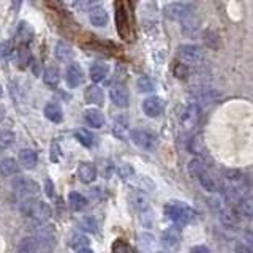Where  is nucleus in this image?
Here are the masks:
<instances>
[{
    "instance_id": "26",
    "label": "nucleus",
    "mask_w": 253,
    "mask_h": 253,
    "mask_svg": "<svg viewBox=\"0 0 253 253\" xmlns=\"http://www.w3.org/2000/svg\"><path fill=\"white\" fill-rule=\"evenodd\" d=\"M68 204H70V208L73 209V211H83L85 206H87V200L81 195V193H78V192H71L68 195Z\"/></svg>"
},
{
    "instance_id": "28",
    "label": "nucleus",
    "mask_w": 253,
    "mask_h": 253,
    "mask_svg": "<svg viewBox=\"0 0 253 253\" xmlns=\"http://www.w3.org/2000/svg\"><path fill=\"white\" fill-rule=\"evenodd\" d=\"M18 38L21 40V42H24V43H27V42H30L32 38H34V29L30 27V24H27L26 21H22L19 26H18Z\"/></svg>"
},
{
    "instance_id": "30",
    "label": "nucleus",
    "mask_w": 253,
    "mask_h": 253,
    "mask_svg": "<svg viewBox=\"0 0 253 253\" xmlns=\"http://www.w3.org/2000/svg\"><path fill=\"white\" fill-rule=\"evenodd\" d=\"M75 136H76V139L81 142L84 147H92L93 146V136L87 130H84V128L76 130Z\"/></svg>"
},
{
    "instance_id": "24",
    "label": "nucleus",
    "mask_w": 253,
    "mask_h": 253,
    "mask_svg": "<svg viewBox=\"0 0 253 253\" xmlns=\"http://www.w3.org/2000/svg\"><path fill=\"white\" fill-rule=\"evenodd\" d=\"M43 81L46 85H49V87H55L59 84L60 81V73H59V68L57 67H47L44 70V73H43Z\"/></svg>"
},
{
    "instance_id": "14",
    "label": "nucleus",
    "mask_w": 253,
    "mask_h": 253,
    "mask_svg": "<svg viewBox=\"0 0 253 253\" xmlns=\"http://www.w3.org/2000/svg\"><path fill=\"white\" fill-rule=\"evenodd\" d=\"M220 221L226 228H236L241 221V215L234 208H226L220 211Z\"/></svg>"
},
{
    "instance_id": "35",
    "label": "nucleus",
    "mask_w": 253,
    "mask_h": 253,
    "mask_svg": "<svg viewBox=\"0 0 253 253\" xmlns=\"http://www.w3.org/2000/svg\"><path fill=\"white\" fill-rule=\"evenodd\" d=\"M30 60V51L29 47L26 46H21L18 49V62H19V67H27V63Z\"/></svg>"
},
{
    "instance_id": "25",
    "label": "nucleus",
    "mask_w": 253,
    "mask_h": 253,
    "mask_svg": "<svg viewBox=\"0 0 253 253\" xmlns=\"http://www.w3.org/2000/svg\"><path fill=\"white\" fill-rule=\"evenodd\" d=\"M187 169L190 172V176H193V177H200L201 174H204L206 171V163L201 160V158H193V160H190L188 166H187Z\"/></svg>"
},
{
    "instance_id": "6",
    "label": "nucleus",
    "mask_w": 253,
    "mask_h": 253,
    "mask_svg": "<svg viewBox=\"0 0 253 253\" xmlns=\"http://www.w3.org/2000/svg\"><path fill=\"white\" fill-rule=\"evenodd\" d=\"M192 8L193 5L192 3H187V2H174V3H169L166 5L165 8V14L168 16L171 19H185L187 16L192 14Z\"/></svg>"
},
{
    "instance_id": "19",
    "label": "nucleus",
    "mask_w": 253,
    "mask_h": 253,
    "mask_svg": "<svg viewBox=\"0 0 253 253\" xmlns=\"http://www.w3.org/2000/svg\"><path fill=\"white\" fill-rule=\"evenodd\" d=\"M126 131H128V119L125 116H117L113 122V133L119 139H126Z\"/></svg>"
},
{
    "instance_id": "2",
    "label": "nucleus",
    "mask_w": 253,
    "mask_h": 253,
    "mask_svg": "<svg viewBox=\"0 0 253 253\" xmlns=\"http://www.w3.org/2000/svg\"><path fill=\"white\" fill-rule=\"evenodd\" d=\"M165 213L179 226L188 225L195 218V211L187 203L177 200H172L165 206Z\"/></svg>"
},
{
    "instance_id": "17",
    "label": "nucleus",
    "mask_w": 253,
    "mask_h": 253,
    "mask_svg": "<svg viewBox=\"0 0 253 253\" xmlns=\"http://www.w3.org/2000/svg\"><path fill=\"white\" fill-rule=\"evenodd\" d=\"M179 242H180V234H179V231L176 228L166 229V231L163 233V236H162V244L168 250H174L179 245Z\"/></svg>"
},
{
    "instance_id": "37",
    "label": "nucleus",
    "mask_w": 253,
    "mask_h": 253,
    "mask_svg": "<svg viewBox=\"0 0 253 253\" xmlns=\"http://www.w3.org/2000/svg\"><path fill=\"white\" fill-rule=\"evenodd\" d=\"M190 152H193V154H203L204 152V144L201 142V139L200 138H193L192 141H190Z\"/></svg>"
},
{
    "instance_id": "8",
    "label": "nucleus",
    "mask_w": 253,
    "mask_h": 253,
    "mask_svg": "<svg viewBox=\"0 0 253 253\" xmlns=\"http://www.w3.org/2000/svg\"><path fill=\"white\" fill-rule=\"evenodd\" d=\"M142 111H144L147 117H158L165 111V100L157 97V95L147 97L142 101Z\"/></svg>"
},
{
    "instance_id": "11",
    "label": "nucleus",
    "mask_w": 253,
    "mask_h": 253,
    "mask_svg": "<svg viewBox=\"0 0 253 253\" xmlns=\"http://www.w3.org/2000/svg\"><path fill=\"white\" fill-rule=\"evenodd\" d=\"M89 19H90V24H93L95 27H105L108 24L109 16L105 8L100 5H95L89 10Z\"/></svg>"
},
{
    "instance_id": "5",
    "label": "nucleus",
    "mask_w": 253,
    "mask_h": 253,
    "mask_svg": "<svg viewBox=\"0 0 253 253\" xmlns=\"http://www.w3.org/2000/svg\"><path fill=\"white\" fill-rule=\"evenodd\" d=\"M131 141L136 144L139 149H144V150H154L158 146V138L154 131H149L146 128H134L130 134Z\"/></svg>"
},
{
    "instance_id": "45",
    "label": "nucleus",
    "mask_w": 253,
    "mask_h": 253,
    "mask_svg": "<svg viewBox=\"0 0 253 253\" xmlns=\"http://www.w3.org/2000/svg\"><path fill=\"white\" fill-rule=\"evenodd\" d=\"M157 253H163V252H157Z\"/></svg>"
},
{
    "instance_id": "16",
    "label": "nucleus",
    "mask_w": 253,
    "mask_h": 253,
    "mask_svg": "<svg viewBox=\"0 0 253 253\" xmlns=\"http://www.w3.org/2000/svg\"><path fill=\"white\" fill-rule=\"evenodd\" d=\"M109 75V67L103 62H97L90 67V79L93 83H103Z\"/></svg>"
},
{
    "instance_id": "12",
    "label": "nucleus",
    "mask_w": 253,
    "mask_h": 253,
    "mask_svg": "<svg viewBox=\"0 0 253 253\" xmlns=\"http://www.w3.org/2000/svg\"><path fill=\"white\" fill-rule=\"evenodd\" d=\"M84 100L89 103V105L100 106V105H103V101H105V93H103L101 87L93 84V85H89L84 90Z\"/></svg>"
},
{
    "instance_id": "22",
    "label": "nucleus",
    "mask_w": 253,
    "mask_h": 253,
    "mask_svg": "<svg viewBox=\"0 0 253 253\" xmlns=\"http://www.w3.org/2000/svg\"><path fill=\"white\" fill-rule=\"evenodd\" d=\"M55 57L59 62H70L73 59V47L65 42H59L55 44Z\"/></svg>"
},
{
    "instance_id": "4",
    "label": "nucleus",
    "mask_w": 253,
    "mask_h": 253,
    "mask_svg": "<svg viewBox=\"0 0 253 253\" xmlns=\"http://www.w3.org/2000/svg\"><path fill=\"white\" fill-rule=\"evenodd\" d=\"M177 57L184 67H196L204 62V51L196 44H182L177 49Z\"/></svg>"
},
{
    "instance_id": "10",
    "label": "nucleus",
    "mask_w": 253,
    "mask_h": 253,
    "mask_svg": "<svg viewBox=\"0 0 253 253\" xmlns=\"http://www.w3.org/2000/svg\"><path fill=\"white\" fill-rule=\"evenodd\" d=\"M109 97L113 100V103L119 108H126L130 105V95H128V90L125 89L122 84H117L114 85L113 89L109 92Z\"/></svg>"
},
{
    "instance_id": "1",
    "label": "nucleus",
    "mask_w": 253,
    "mask_h": 253,
    "mask_svg": "<svg viewBox=\"0 0 253 253\" xmlns=\"http://www.w3.org/2000/svg\"><path fill=\"white\" fill-rule=\"evenodd\" d=\"M55 245V231L51 225H40L34 236L24 237L18 244V253H49Z\"/></svg>"
},
{
    "instance_id": "40",
    "label": "nucleus",
    "mask_w": 253,
    "mask_h": 253,
    "mask_svg": "<svg viewBox=\"0 0 253 253\" xmlns=\"http://www.w3.org/2000/svg\"><path fill=\"white\" fill-rule=\"evenodd\" d=\"M8 52H10V47H8V44L6 43H0V60L5 59L8 55Z\"/></svg>"
},
{
    "instance_id": "3",
    "label": "nucleus",
    "mask_w": 253,
    "mask_h": 253,
    "mask_svg": "<svg viewBox=\"0 0 253 253\" xmlns=\"http://www.w3.org/2000/svg\"><path fill=\"white\" fill-rule=\"evenodd\" d=\"M21 212L30 221H34V223H37V225H43L51 215L49 206H47L46 203H43V201H40V200H35V198L24 201L21 204Z\"/></svg>"
},
{
    "instance_id": "15",
    "label": "nucleus",
    "mask_w": 253,
    "mask_h": 253,
    "mask_svg": "<svg viewBox=\"0 0 253 253\" xmlns=\"http://www.w3.org/2000/svg\"><path fill=\"white\" fill-rule=\"evenodd\" d=\"M18 160H19L18 163H21L24 168L32 169V168H35L38 163V155L35 150H32V149H22L19 150Z\"/></svg>"
},
{
    "instance_id": "27",
    "label": "nucleus",
    "mask_w": 253,
    "mask_h": 253,
    "mask_svg": "<svg viewBox=\"0 0 253 253\" xmlns=\"http://www.w3.org/2000/svg\"><path fill=\"white\" fill-rule=\"evenodd\" d=\"M198 180H200V184L203 185V188L208 190V192H217V190H218V182L215 180V177L211 176L208 171H206L204 174H201V176L198 177Z\"/></svg>"
},
{
    "instance_id": "43",
    "label": "nucleus",
    "mask_w": 253,
    "mask_h": 253,
    "mask_svg": "<svg viewBox=\"0 0 253 253\" xmlns=\"http://www.w3.org/2000/svg\"><path fill=\"white\" fill-rule=\"evenodd\" d=\"M3 117H5V109L0 106V121H3Z\"/></svg>"
},
{
    "instance_id": "38",
    "label": "nucleus",
    "mask_w": 253,
    "mask_h": 253,
    "mask_svg": "<svg viewBox=\"0 0 253 253\" xmlns=\"http://www.w3.org/2000/svg\"><path fill=\"white\" fill-rule=\"evenodd\" d=\"M190 253H211V250L206 245H195V247L190 249Z\"/></svg>"
},
{
    "instance_id": "44",
    "label": "nucleus",
    "mask_w": 253,
    "mask_h": 253,
    "mask_svg": "<svg viewBox=\"0 0 253 253\" xmlns=\"http://www.w3.org/2000/svg\"><path fill=\"white\" fill-rule=\"evenodd\" d=\"M0 97H2V87H0Z\"/></svg>"
},
{
    "instance_id": "39",
    "label": "nucleus",
    "mask_w": 253,
    "mask_h": 253,
    "mask_svg": "<svg viewBox=\"0 0 253 253\" xmlns=\"http://www.w3.org/2000/svg\"><path fill=\"white\" fill-rule=\"evenodd\" d=\"M236 253H252V249L249 247V245H245V244H237L236 245Z\"/></svg>"
},
{
    "instance_id": "29",
    "label": "nucleus",
    "mask_w": 253,
    "mask_h": 253,
    "mask_svg": "<svg viewBox=\"0 0 253 253\" xmlns=\"http://www.w3.org/2000/svg\"><path fill=\"white\" fill-rule=\"evenodd\" d=\"M236 211H237V213H239V215H242L245 218H252L253 209H252L250 198H242V200L236 204Z\"/></svg>"
},
{
    "instance_id": "21",
    "label": "nucleus",
    "mask_w": 253,
    "mask_h": 253,
    "mask_svg": "<svg viewBox=\"0 0 253 253\" xmlns=\"http://www.w3.org/2000/svg\"><path fill=\"white\" fill-rule=\"evenodd\" d=\"M44 116H46V119H49V121L54 124L62 122L63 113H62V108H60L59 103H55V101L47 103L46 108H44Z\"/></svg>"
},
{
    "instance_id": "31",
    "label": "nucleus",
    "mask_w": 253,
    "mask_h": 253,
    "mask_svg": "<svg viewBox=\"0 0 253 253\" xmlns=\"http://www.w3.org/2000/svg\"><path fill=\"white\" fill-rule=\"evenodd\" d=\"M16 139V134L11 130H0V149L10 147Z\"/></svg>"
},
{
    "instance_id": "34",
    "label": "nucleus",
    "mask_w": 253,
    "mask_h": 253,
    "mask_svg": "<svg viewBox=\"0 0 253 253\" xmlns=\"http://www.w3.org/2000/svg\"><path fill=\"white\" fill-rule=\"evenodd\" d=\"M79 226H81V229H84V231H87V233H95L98 225H97V221H95L93 217H85L79 221Z\"/></svg>"
},
{
    "instance_id": "33",
    "label": "nucleus",
    "mask_w": 253,
    "mask_h": 253,
    "mask_svg": "<svg viewBox=\"0 0 253 253\" xmlns=\"http://www.w3.org/2000/svg\"><path fill=\"white\" fill-rule=\"evenodd\" d=\"M138 89L139 92H152L155 89V83L149 76H141L138 79Z\"/></svg>"
},
{
    "instance_id": "20",
    "label": "nucleus",
    "mask_w": 253,
    "mask_h": 253,
    "mask_svg": "<svg viewBox=\"0 0 253 253\" xmlns=\"http://www.w3.org/2000/svg\"><path fill=\"white\" fill-rule=\"evenodd\" d=\"M84 121L89 124L92 128H100L105 125V116L98 109H87L84 113Z\"/></svg>"
},
{
    "instance_id": "41",
    "label": "nucleus",
    "mask_w": 253,
    "mask_h": 253,
    "mask_svg": "<svg viewBox=\"0 0 253 253\" xmlns=\"http://www.w3.org/2000/svg\"><path fill=\"white\" fill-rule=\"evenodd\" d=\"M46 187H47V195L52 196L54 195V185H51V180H46Z\"/></svg>"
},
{
    "instance_id": "32",
    "label": "nucleus",
    "mask_w": 253,
    "mask_h": 253,
    "mask_svg": "<svg viewBox=\"0 0 253 253\" xmlns=\"http://www.w3.org/2000/svg\"><path fill=\"white\" fill-rule=\"evenodd\" d=\"M70 245L73 249L76 250H81V249H85V247H89V239H87L85 236L83 234H73L71 236V239H70Z\"/></svg>"
},
{
    "instance_id": "7",
    "label": "nucleus",
    "mask_w": 253,
    "mask_h": 253,
    "mask_svg": "<svg viewBox=\"0 0 253 253\" xmlns=\"http://www.w3.org/2000/svg\"><path fill=\"white\" fill-rule=\"evenodd\" d=\"M13 188L16 190V192H19L22 195H37L40 192V184L38 182H35L34 179L30 177H16L13 180Z\"/></svg>"
},
{
    "instance_id": "13",
    "label": "nucleus",
    "mask_w": 253,
    "mask_h": 253,
    "mask_svg": "<svg viewBox=\"0 0 253 253\" xmlns=\"http://www.w3.org/2000/svg\"><path fill=\"white\" fill-rule=\"evenodd\" d=\"M78 176L84 184H92V182L97 179V168H95L93 163L83 162L78 168Z\"/></svg>"
},
{
    "instance_id": "42",
    "label": "nucleus",
    "mask_w": 253,
    "mask_h": 253,
    "mask_svg": "<svg viewBox=\"0 0 253 253\" xmlns=\"http://www.w3.org/2000/svg\"><path fill=\"white\" fill-rule=\"evenodd\" d=\"M78 253H93V252H92V249L85 247V249H81V250H78Z\"/></svg>"
},
{
    "instance_id": "18",
    "label": "nucleus",
    "mask_w": 253,
    "mask_h": 253,
    "mask_svg": "<svg viewBox=\"0 0 253 253\" xmlns=\"http://www.w3.org/2000/svg\"><path fill=\"white\" fill-rule=\"evenodd\" d=\"M19 171H21V166L14 158H3V160L0 162V174H2L3 177H11L14 174H18Z\"/></svg>"
},
{
    "instance_id": "9",
    "label": "nucleus",
    "mask_w": 253,
    "mask_h": 253,
    "mask_svg": "<svg viewBox=\"0 0 253 253\" xmlns=\"http://www.w3.org/2000/svg\"><path fill=\"white\" fill-rule=\"evenodd\" d=\"M65 81L70 87H78L84 81V73L83 68L78 65L76 62H70L67 71H65Z\"/></svg>"
},
{
    "instance_id": "23",
    "label": "nucleus",
    "mask_w": 253,
    "mask_h": 253,
    "mask_svg": "<svg viewBox=\"0 0 253 253\" xmlns=\"http://www.w3.org/2000/svg\"><path fill=\"white\" fill-rule=\"evenodd\" d=\"M198 119H200V108H198L196 105L187 106L184 116H182V122H184V125L187 126V128L193 126L198 122Z\"/></svg>"
},
{
    "instance_id": "36",
    "label": "nucleus",
    "mask_w": 253,
    "mask_h": 253,
    "mask_svg": "<svg viewBox=\"0 0 253 253\" xmlns=\"http://www.w3.org/2000/svg\"><path fill=\"white\" fill-rule=\"evenodd\" d=\"M113 253H133V249L125 241H116L113 244Z\"/></svg>"
}]
</instances>
